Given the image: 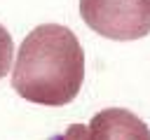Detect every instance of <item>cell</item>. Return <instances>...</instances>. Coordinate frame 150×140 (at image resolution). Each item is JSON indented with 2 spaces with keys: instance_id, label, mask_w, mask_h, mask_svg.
<instances>
[{
  "instance_id": "6da1fadb",
  "label": "cell",
  "mask_w": 150,
  "mask_h": 140,
  "mask_svg": "<svg viewBox=\"0 0 150 140\" xmlns=\"http://www.w3.org/2000/svg\"><path fill=\"white\" fill-rule=\"evenodd\" d=\"M82 79L84 51L70 28L45 23L23 37L12 70V86L21 98L49 107L68 105L77 98Z\"/></svg>"
},
{
  "instance_id": "7a4b0ae2",
  "label": "cell",
  "mask_w": 150,
  "mask_h": 140,
  "mask_svg": "<svg viewBox=\"0 0 150 140\" xmlns=\"http://www.w3.org/2000/svg\"><path fill=\"white\" fill-rule=\"evenodd\" d=\"M80 16L91 30L117 42L150 33V0H80Z\"/></svg>"
},
{
  "instance_id": "3957f363",
  "label": "cell",
  "mask_w": 150,
  "mask_h": 140,
  "mask_svg": "<svg viewBox=\"0 0 150 140\" xmlns=\"http://www.w3.org/2000/svg\"><path fill=\"white\" fill-rule=\"evenodd\" d=\"M84 140H150V128L124 107H105L87 124Z\"/></svg>"
},
{
  "instance_id": "277c9868",
  "label": "cell",
  "mask_w": 150,
  "mask_h": 140,
  "mask_svg": "<svg viewBox=\"0 0 150 140\" xmlns=\"http://www.w3.org/2000/svg\"><path fill=\"white\" fill-rule=\"evenodd\" d=\"M12 54H14V42H12V35H9V30L0 23V79L9 72V65H12Z\"/></svg>"
},
{
  "instance_id": "5b68a950",
  "label": "cell",
  "mask_w": 150,
  "mask_h": 140,
  "mask_svg": "<svg viewBox=\"0 0 150 140\" xmlns=\"http://www.w3.org/2000/svg\"><path fill=\"white\" fill-rule=\"evenodd\" d=\"M84 133H87V126L84 124H73V126L66 128L63 135H59L54 140H84Z\"/></svg>"
}]
</instances>
